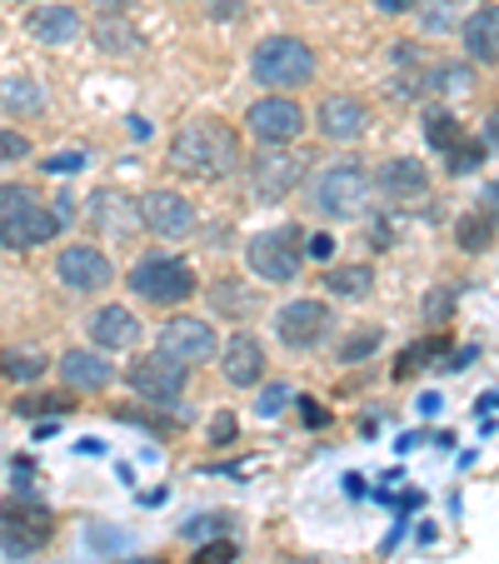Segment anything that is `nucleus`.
Segmentation results:
<instances>
[{
  "instance_id": "79ce46f5",
  "label": "nucleus",
  "mask_w": 499,
  "mask_h": 564,
  "mask_svg": "<svg viewBox=\"0 0 499 564\" xmlns=\"http://www.w3.org/2000/svg\"><path fill=\"white\" fill-rule=\"evenodd\" d=\"M295 405H300V420H305L310 430H325V425H329V410H325V405H315L310 394H295Z\"/></svg>"
},
{
  "instance_id": "de8ad7c7",
  "label": "nucleus",
  "mask_w": 499,
  "mask_h": 564,
  "mask_svg": "<svg viewBox=\"0 0 499 564\" xmlns=\"http://www.w3.org/2000/svg\"><path fill=\"white\" fill-rule=\"evenodd\" d=\"M384 15H400V11H414V0H375Z\"/></svg>"
},
{
  "instance_id": "a878e982",
  "label": "nucleus",
  "mask_w": 499,
  "mask_h": 564,
  "mask_svg": "<svg viewBox=\"0 0 499 564\" xmlns=\"http://www.w3.org/2000/svg\"><path fill=\"white\" fill-rule=\"evenodd\" d=\"M425 140H430V150H440V155H449V150L465 140V126H459L455 116H449L445 106H430L425 110Z\"/></svg>"
},
{
  "instance_id": "c85d7f7f",
  "label": "nucleus",
  "mask_w": 499,
  "mask_h": 564,
  "mask_svg": "<svg viewBox=\"0 0 499 564\" xmlns=\"http://www.w3.org/2000/svg\"><path fill=\"white\" fill-rule=\"evenodd\" d=\"M435 355H445V335H430V340H420V345H410V350L394 360V380H410L414 370H425Z\"/></svg>"
},
{
  "instance_id": "dca6fc26",
  "label": "nucleus",
  "mask_w": 499,
  "mask_h": 564,
  "mask_svg": "<svg viewBox=\"0 0 499 564\" xmlns=\"http://www.w3.org/2000/svg\"><path fill=\"white\" fill-rule=\"evenodd\" d=\"M265 345L256 340L250 330H235L230 340L220 345V375L225 384H235V390H250V384L265 380Z\"/></svg>"
},
{
  "instance_id": "e433bc0d",
  "label": "nucleus",
  "mask_w": 499,
  "mask_h": 564,
  "mask_svg": "<svg viewBox=\"0 0 499 564\" xmlns=\"http://www.w3.org/2000/svg\"><path fill=\"white\" fill-rule=\"evenodd\" d=\"M86 165H90L86 150H61V155L41 160V171H45V175H75V171H86Z\"/></svg>"
},
{
  "instance_id": "4be33fe9",
  "label": "nucleus",
  "mask_w": 499,
  "mask_h": 564,
  "mask_svg": "<svg viewBox=\"0 0 499 564\" xmlns=\"http://www.w3.org/2000/svg\"><path fill=\"white\" fill-rule=\"evenodd\" d=\"M25 31L41 45H70V41H80V11H70V6H41V11L25 15Z\"/></svg>"
},
{
  "instance_id": "58836bf2",
  "label": "nucleus",
  "mask_w": 499,
  "mask_h": 564,
  "mask_svg": "<svg viewBox=\"0 0 499 564\" xmlns=\"http://www.w3.org/2000/svg\"><path fill=\"white\" fill-rule=\"evenodd\" d=\"M305 260H315V265H329V260H335V235H329V230L305 235Z\"/></svg>"
},
{
  "instance_id": "49530a36",
  "label": "nucleus",
  "mask_w": 499,
  "mask_h": 564,
  "mask_svg": "<svg viewBox=\"0 0 499 564\" xmlns=\"http://www.w3.org/2000/svg\"><path fill=\"white\" fill-rule=\"evenodd\" d=\"M370 246H375V250H390V246H394V235H390V225H384V220H375Z\"/></svg>"
},
{
  "instance_id": "39448f33",
  "label": "nucleus",
  "mask_w": 499,
  "mask_h": 564,
  "mask_svg": "<svg viewBox=\"0 0 499 564\" xmlns=\"http://www.w3.org/2000/svg\"><path fill=\"white\" fill-rule=\"evenodd\" d=\"M126 290L155 310H171V305H185V300L200 290V280H195V270L185 265L181 256H160L155 250V256H140L135 265H130Z\"/></svg>"
},
{
  "instance_id": "b1692460",
  "label": "nucleus",
  "mask_w": 499,
  "mask_h": 564,
  "mask_svg": "<svg viewBox=\"0 0 499 564\" xmlns=\"http://www.w3.org/2000/svg\"><path fill=\"white\" fill-rule=\"evenodd\" d=\"M210 305H215V315H225V319H245L260 310V295L250 285H240L235 275H225L210 285Z\"/></svg>"
},
{
  "instance_id": "a18cd8bd",
  "label": "nucleus",
  "mask_w": 499,
  "mask_h": 564,
  "mask_svg": "<svg viewBox=\"0 0 499 564\" xmlns=\"http://www.w3.org/2000/svg\"><path fill=\"white\" fill-rule=\"evenodd\" d=\"M90 6H96L100 15H130L135 11V0H90Z\"/></svg>"
},
{
  "instance_id": "cd10ccee",
  "label": "nucleus",
  "mask_w": 499,
  "mask_h": 564,
  "mask_svg": "<svg viewBox=\"0 0 499 564\" xmlns=\"http://www.w3.org/2000/svg\"><path fill=\"white\" fill-rule=\"evenodd\" d=\"M325 290L329 295H370L375 270L370 265H335V270H325Z\"/></svg>"
},
{
  "instance_id": "a19ab883",
  "label": "nucleus",
  "mask_w": 499,
  "mask_h": 564,
  "mask_svg": "<svg viewBox=\"0 0 499 564\" xmlns=\"http://www.w3.org/2000/svg\"><path fill=\"white\" fill-rule=\"evenodd\" d=\"M210 530H230V514H205V520H200V514H195V520L191 524H185V540H200V534H210Z\"/></svg>"
},
{
  "instance_id": "4c0bfd02",
  "label": "nucleus",
  "mask_w": 499,
  "mask_h": 564,
  "mask_svg": "<svg viewBox=\"0 0 499 564\" xmlns=\"http://www.w3.org/2000/svg\"><path fill=\"white\" fill-rule=\"evenodd\" d=\"M21 160H31V140L21 130H0V165H21Z\"/></svg>"
},
{
  "instance_id": "473e14b6",
  "label": "nucleus",
  "mask_w": 499,
  "mask_h": 564,
  "mask_svg": "<svg viewBox=\"0 0 499 564\" xmlns=\"http://www.w3.org/2000/svg\"><path fill=\"white\" fill-rule=\"evenodd\" d=\"M449 175H469V171H479V165H485V140H459L455 150H449Z\"/></svg>"
},
{
  "instance_id": "37998d69",
  "label": "nucleus",
  "mask_w": 499,
  "mask_h": 564,
  "mask_svg": "<svg viewBox=\"0 0 499 564\" xmlns=\"http://www.w3.org/2000/svg\"><path fill=\"white\" fill-rule=\"evenodd\" d=\"M449 305H455V295H449V290H430V295H425V319H445Z\"/></svg>"
},
{
  "instance_id": "423d86ee",
  "label": "nucleus",
  "mask_w": 499,
  "mask_h": 564,
  "mask_svg": "<svg viewBox=\"0 0 499 564\" xmlns=\"http://www.w3.org/2000/svg\"><path fill=\"white\" fill-rule=\"evenodd\" d=\"M245 265L256 270V280L265 285H295L300 270H305V235L295 225H280V230H260L250 246H245Z\"/></svg>"
},
{
  "instance_id": "bb28decb",
  "label": "nucleus",
  "mask_w": 499,
  "mask_h": 564,
  "mask_svg": "<svg viewBox=\"0 0 499 564\" xmlns=\"http://www.w3.org/2000/svg\"><path fill=\"white\" fill-rule=\"evenodd\" d=\"M455 240H459V250H465V256H479V250L495 246V220H489V215H479V210L459 215Z\"/></svg>"
},
{
  "instance_id": "9d476101",
  "label": "nucleus",
  "mask_w": 499,
  "mask_h": 564,
  "mask_svg": "<svg viewBox=\"0 0 499 564\" xmlns=\"http://www.w3.org/2000/svg\"><path fill=\"white\" fill-rule=\"evenodd\" d=\"M245 135L260 140V145H295L305 135V110H300V100L270 90L245 110Z\"/></svg>"
},
{
  "instance_id": "f257e3e1",
  "label": "nucleus",
  "mask_w": 499,
  "mask_h": 564,
  "mask_svg": "<svg viewBox=\"0 0 499 564\" xmlns=\"http://www.w3.org/2000/svg\"><path fill=\"white\" fill-rule=\"evenodd\" d=\"M240 130H230L225 120H185L171 140V171L191 175V181H225L240 171Z\"/></svg>"
},
{
  "instance_id": "f704fd0d",
  "label": "nucleus",
  "mask_w": 499,
  "mask_h": 564,
  "mask_svg": "<svg viewBox=\"0 0 499 564\" xmlns=\"http://www.w3.org/2000/svg\"><path fill=\"white\" fill-rule=\"evenodd\" d=\"M285 405H295V390H290V384H265V390H260V400H256V415L275 420Z\"/></svg>"
},
{
  "instance_id": "7ed1b4c3",
  "label": "nucleus",
  "mask_w": 499,
  "mask_h": 564,
  "mask_svg": "<svg viewBox=\"0 0 499 564\" xmlns=\"http://www.w3.org/2000/svg\"><path fill=\"white\" fill-rule=\"evenodd\" d=\"M365 200H370V175L360 160H335L305 185V205L319 220H360Z\"/></svg>"
},
{
  "instance_id": "c03bdc74",
  "label": "nucleus",
  "mask_w": 499,
  "mask_h": 564,
  "mask_svg": "<svg viewBox=\"0 0 499 564\" xmlns=\"http://www.w3.org/2000/svg\"><path fill=\"white\" fill-rule=\"evenodd\" d=\"M215 21H230V15H245V0H210Z\"/></svg>"
},
{
  "instance_id": "9b49d317",
  "label": "nucleus",
  "mask_w": 499,
  "mask_h": 564,
  "mask_svg": "<svg viewBox=\"0 0 499 564\" xmlns=\"http://www.w3.org/2000/svg\"><path fill=\"white\" fill-rule=\"evenodd\" d=\"M155 350L195 370V365H205V360H215V355H220V335H215V325H210V319H200V315H171L165 325H160V345H155Z\"/></svg>"
},
{
  "instance_id": "2eb2a0df",
  "label": "nucleus",
  "mask_w": 499,
  "mask_h": 564,
  "mask_svg": "<svg viewBox=\"0 0 499 564\" xmlns=\"http://www.w3.org/2000/svg\"><path fill=\"white\" fill-rule=\"evenodd\" d=\"M370 185L390 205H414V200H425L430 195V171L414 155H394V160H384L380 171H375Z\"/></svg>"
},
{
  "instance_id": "1a4fd4ad",
  "label": "nucleus",
  "mask_w": 499,
  "mask_h": 564,
  "mask_svg": "<svg viewBox=\"0 0 499 564\" xmlns=\"http://www.w3.org/2000/svg\"><path fill=\"white\" fill-rule=\"evenodd\" d=\"M126 384L145 400V405H155V410H171L175 400L185 394V384H191V365H181V360H171V355H140L135 365L126 370Z\"/></svg>"
},
{
  "instance_id": "7c9ffc66",
  "label": "nucleus",
  "mask_w": 499,
  "mask_h": 564,
  "mask_svg": "<svg viewBox=\"0 0 499 564\" xmlns=\"http://www.w3.org/2000/svg\"><path fill=\"white\" fill-rule=\"evenodd\" d=\"M425 90H435V96H459V90H469V65H435V70L425 75Z\"/></svg>"
},
{
  "instance_id": "20e7f679",
  "label": "nucleus",
  "mask_w": 499,
  "mask_h": 564,
  "mask_svg": "<svg viewBox=\"0 0 499 564\" xmlns=\"http://www.w3.org/2000/svg\"><path fill=\"white\" fill-rule=\"evenodd\" d=\"M250 75H256V86L285 96V90H300L315 80V51L300 35H265L250 55Z\"/></svg>"
},
{
  "instance_id": "4468645a",
  "label": "nucleus",
  "mask_w": 499,
  "mask_h": 564,
  "mask_svg": "<svg viewBox=\"0 0 499 564\" xmlns=\"http://www.w3.org/2000/svg\"><path fill=\"white\" fill-rule=\"evenodd\" d=\"M140 225L160 240H185L195 230V205L181 191H150L140 195Z\"/></svg>"
},
{
  "instance_id": "5701e85b",
  "label": "nucleus",
  "mask_w": 499,
  "mask_h": 564,
  "mask_svg": "<svg viewBox=\"0 0 499 564\" xmlns=\"http://www.w3.org/2000/svg\"><path fill=\"white\" fill-rule=\"evenodd\" d=\"M96 45H100V55H110V61H135V55L145 51V35H140L126 15H100Z\"/></svg>"
},
{
  "instance_id": "c756f323",
  "label": "nucleus",
  "mask_w": 499,
  "mask_h": 564,
  "mask_svg": "<svg viewBox=\"0 0 499 564\" xmlns=\"http://www.w3.org/2000/svg\"><path fill=\"white\" fill-rule=\"evenodd\" d=\"M0 100H6L11 110H25V116H31V110L45 106V90L35 86V80H21V75H15V80H6V86H0Z\"/></svg>"
},
{
  "instance_id": "f03ea898",
  "label": "nucleus",
  "mask_w": 499,
  "mask_h": 564,
  "mask_svg": "<svg viewBox=\"0 0 499 564\" xmlns=\"http://www.w3.org/2000/svg\"><path fill=\"white\" fill-rule=\"evenodd\" d=\"M55 235H61V215H55V205L41 200L35 185L21 181L0 185V250L25 256V250L51 246Z\"/></svg>"
},
{
  "instance_id": "6e6552de",
  "label": "nucleus",
  "mask_w": 499,
  "mask_h": 564,
  "mask_svg": "<svg viewBox=\"0 0 499 564\" xmlns=\"http://www.w3.org/2000/svg\"><path fill=\"white\" fill-rule=\"evenodd\" d=\"M245 175H250V195H256L260 205H280V200H290V195L305 185L310 160L295 155L290 145H265L260 155H250Z\"/></svg>"
},
{
  "instance_id": "393cba45",
  "label": "nucleus",
  "mask_w": 499,
  "mask_h": 564,
  "mask_svg": "<svg viewBox=\"0 0 499 564\" xmlns=\"http://www.w3.org/2000/svg\"><path fill=\"white\" fill-rule=\"evenodd\" d=\"M51 370V355L35 350V345H11V350H0V375L15 384H31Z\"/></svg>"
},
{
  "instance_id": "3c124183",
  "label": "nucleus",
  "mask_w": 499,
  "mask_h": 564,
  "mask_svg": "<svg viewBox=\"0 0 499 564\" xmlns=\"http://www.w3.org/2000/svg\"><path fill=\"white\" fill-rule=\"evenodd\" d=\"M130 564H155V560H130Z\"/></svg>"
},
{
  "instance_id": "f3484780",
  "label": "nucleus",
  "mask_w": 499,
  "mask_h": 564,
  "mask_svg": "<svg viewBox=\"0 0 499 564\" xmlns=\"http://www.w3.org/2000/svg\"><path fill=\"white\" fill-rule=\"evenodd\" d=\"M315 126L325 140L350 145V140H360L365 130H370V106H365L360 96H325L315 110Z\"/></svg>"
},
{
  "instance_id": "0eeeda50",
  "label": "nucleus",
  "mask_w": 499,
  "mask_h": 564,
  "mask_svg": "<svg viewBox=\"0 0 499 564\" xmlns=\"http://www.w3.org/2000/svg\"><path fill=\"white\" fill-rule=\"evenodd\" d=\"M55 534V514L51 505H41L35 495H11L0 500V550L15 554V560H31L41 544H51Z\"/></svg>"
},
{
  "instance_id": "ea45409f",
  "label": "nucleus",
  "mask_w": 499,
  "mask_h": 564,
  "mask_svg": "<svg viewBox=\"0 0 499 564\" xmlns=\"http://www.w3.org/2000/svg\"><path fill=\"white\" fill-rule=\"evenodd\" d=\"M235 440H240V420H235L230 410L210 415V445H235Z\"/></svg>"
},
{
  "instance_id": "8fccbe9b",
  "label": "nucleus",
  "mask_w": 499,
  "mask_h": 564,
  "mask_svg": "<svg viewBox=\"0 0 499 564\" xmlns=\"http://www.w3.org/2000/svg\"><path fill=\"white\" fill-rule=\"evenodd\" d=\"M489 135L499 140V110H495V116H489Z\"/></svg>"
},
{
  "instance_id": "72a5a7b5",
  "label": "nucleus",
  "mask_w": 499,
  "mask_h": 564,
  "mask_svg": "<svg viewBox=\"0 0 499 564\" xmlns=\"http://www.w3.org/2000/svg\"><path fill=\"white\" fill-rule=\"evenodd\" d=\"M380 340H384V335L375 330V325H370V330H355L350 340L340 345V360H345V365H360V360H370V355L380 350Z\"/></svg>"
},
{
  "instance_id": "09e8293b",
  "label": "nucleus",
  "mask_w": 499,
  "mask_h": 564,
  "mask_svg": "<svg viewBox=\"0 0 499 564\" xmlns=\"http://www.w3.org/2000/svg\"><path fill=\"white\" fill-rule=\"evenodd\" d=\"M485 200H489V210H499V181L489 185V195H485Z\"/></svg>"
},
{
  "instance_id": "f8f14e48",
  "label": "nucleus",
  "mask_w": 499,
  "mask_h": 564,
  "mask_svg": "<svg viewBox=\"0 0 499 564\" xmlns=\"http://www.w3.org/2000/svg\"><path fill=\"white\" fill-rule=\"evenodd\" d=\"M55 280H61L70 295H100V290L116 285V265L100 246H65L55 256Z\"/></svg>"
},
{
  "instance_id": "c9c22d12",
  "label": "nucleus",
  "mask_w": 499,
  "mask_h": 564,
  "mask_svg": "<svg viewBox=\"0 0 499 564\" xmlns=\"http://www.w3.org/2000/svg\"><path fill=\"white\" fill-rule=\"evenodd\" d=\"M235 560H240V544L235 540H205L191 564H235Z\"/></svg>"
},
{
  "instance_id": "2f4dec72",
  "label": "nucleus",
  "mask_w": 499,
  "mask_h": 564,
  "mask_svg": "<svg viewBox=\"0 0 499 564\" xmlns=\"http://www.w3.org/2000/svg\"><path fill=\"white\" fill-rule=\"evenodd\" d=\"M75 400L70 394H25V400H15V415H25V420H35V415H65Z\"/></svg>"
},
{
  "instance_id": "6ab92c4d",
  "label": "nucleus",
  "mask_w": 499,
  "mask_h": 564,
  "mask_svg": "<svg viewBox=\"0 0 499 564\" xmlns=\"http://www.w3.org/2000/svg\"><path fill=\"white\" fill-rule=\"evenodd\" d=\"M55 370H61L65 390H80V394H100L116 384V365L100 350H65L61 360H55Z\"/></svg>"
},
{
  "instance_id": "aec40b11",
  "label": "nucleus",
  "mask_w": 499,
  "mask_h": 564,
  "mask_svg": "<svg viewBox=\"0 0 499 564\" xmlns=\"http://www.w3.org/2000/svg\"><path fill=\"white\" fill-rule=\"evenodd\" d=\"M86 330H90V340H96V350H130V345L140 340V319H135V310H126V305H100L96 315L86 319Z\"/></svg>"
},
{
  "instance_id": "ddd939ff",
  "label": "nucleus",
  "mask_w": 499,
  "mask_h": 564,
  "mask_svg": "<svg viewBox=\"0 0 499 564\" xmlns=\"http://www.w3.org/2000/svg\"><path fill=\"white\" fill-rule=\"evenodd\" d=\"M329 305H319V300H290V305H280L275 315V335L280 345H290V350H315L319 340L329 335Z\"/></svg>"
},
{
  "instance_id": "a211bd4d",
  "label": "nucleus",
  "mask_w": 499,
  "mask_h": 564,
  "mask_svg": "<svg viewBox=\"0 0 499 564\" xmlns=\"http://www.w3.org/2000/svg\"><path fill=\"white\" fill-rule=\"evenodd\" d=\"M90 225H96L106 240H130L135 230H145V225H140V200H130V195H120V191L90 195Z\"/></svg>"
},
{
  "instance_id": "412c9836",
  "label": "nucleus",
  "mask_w": 499,
  "mask_h": 564,
  "mask_svg": "<svg viewBox=\"0 0 499 564\" xmlns=\"http://www.w3.org/2000/svg\"><path fill=\"white\" fill-rule=\"evenodd\" d=\"M465 55L479 65H499V6H479L465 25H459Z\"/></svg>"
}]
</instances>
